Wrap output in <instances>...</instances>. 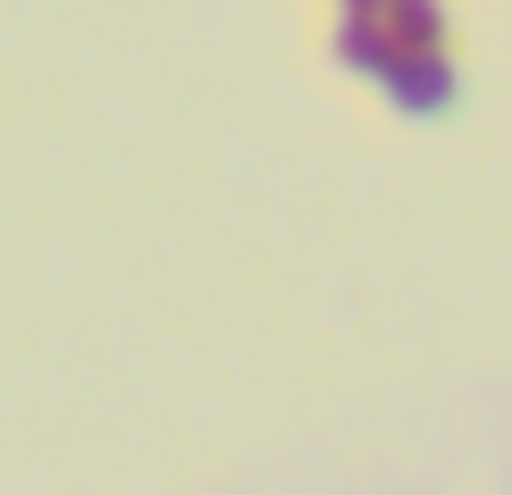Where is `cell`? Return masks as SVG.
<instances>
[{"mask_svg":"<svg viewBox=\"0 0 512 495\" xmlns=\"http://www.w3.org/2000/svg\"><path fill=\"white\" fill-rule=\"evenodd\" d=\"M378 93H387L395 118H445L462 101V68H454V51H403Z\"/></svg>","mask_w":512,"mask_h":495,"instance_id":"6da1fadb","label":"cell"},{"mask_svg":"<svg viewBox=\"0 0 512 495\" xmlns=\"http://www.w3.org/2000/svg\"><path fill=\"white\" fill-rule=\"evenodd\" d=\"M328 59L353 68V76H370V84H387L395 59H403V42H395L387 17H336V26H328Z\"/></svg>","mask_w":512,"mask_h":495,"instance_id":"7a4b0ae2","label":"cell"},{"mask_svg":"<svg viewBox=\"0 0 512 495\" xmlns=\"http://www.w3.org/2000/svg\"><path fill=\"white\" fill-rule=\"evenodd\" d=\"M387 26L403 51H445V9L437 0H387Z\"/></svg>","mask_w":512,"mask_h":495,"instance_id":"3957f363","label":"cell"},{"mask_svg":"<svg viewBox=\"0 0 512 495\" xmlns=\"http://www.w3.org/2000/svg\"><path fill=\"white\" fill-rule=\"evenodd\" d=\"M336 17H387V0H328Z\"/></svg>","mask_w":512,"mask_h":495,"instance_id":"277c9868","label":"cell"}]
</instances>
